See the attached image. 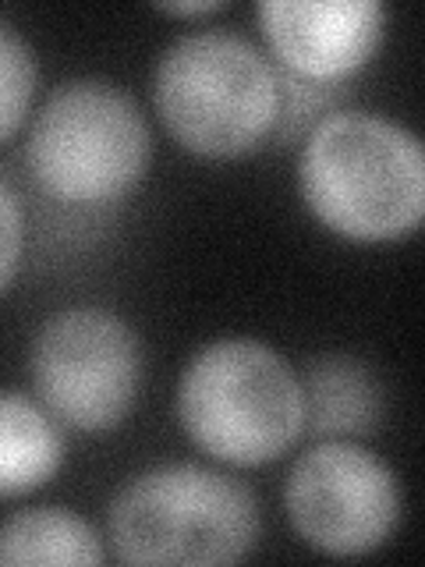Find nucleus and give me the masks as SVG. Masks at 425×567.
Wrapping results in <instances>:
<instances>
[{
  "instance_id": "1",
  "label": "nucleus",
  "mask_w": 425,
  "mask_h": 567,
  "mask_svg": "<svg viewBox=\"0 0 425 567\" xmlns=\"http://www.w3.org/2000/svg\"><path fill=\"white\" fill-rule=\"evenodd\" d=\"M298 188L319 224L351 241H394L425 217V153L404 124L336 111L309 132Z\"/></svg>"
},
{
  "instance_id": "2",
  "label": "nucleus",
  "mask_w": 425,
  "mask_h": 567,
  "mask_svg": "<svg viewBox=\"0 0 425 567\" xmlns=\"http://www.w3.org/2000/svg\"><path fill=\"white\" fill-rule=\"evenodd\" d=\"M153 100L167 132L188 153L230 159L273 138L280 79L252 40L227 29H203L164 50Z\"/></svg>"
},
{
  "instance_id": "3",
  "label": "nucleus",
  "mask_w": 425,
  "mask_h": 567,
  "mask_svg": "<svg viewBox=\"0 0 425 567\" xmlns=\"http://www.w3.org/2000/svg\"><path fill=\"white\" fill-rule=\"evenodd\" d=\"M177 415L209 457L256 468L280 457L305 430L294 369L256 337H224L188 362Z\"/></svg>"
},
{
  "instance_id": "4",
  "label": "nucleus",
  "mask_w": 425,
  "mask_h": 567,
  "mask_svg": "<svg viewBox=\"0 0 425 567\" xmlns=\"http://www.w3.org/2000/svg\"><path fill=\"white\" fill-rule=\"evenodd\" d=\"M106 528L124 564H238L259 539V501L241 478L167 465L114 496Z\"/></svg>"
},
{
  "instance_id": "5",
  "label": "nucleus",
  "mask_w": 425,
  "mask_h": 567,
  "mask_svg": "<svg viewBox=\"0 0 425 567\" xmlns=\"http://www.w3.org/2000/svg\"><path fill=\"white\" fill-rule=\"evenodd\" d=\"M153 138L138 103L106 79L61 82L29 128L25 159L50 199L103 206L149 171Z\"/></svg>"
},
{
  "instance_id": "6",
  "label": "nucleus",
  "mask_w": 425,
  "mask_h": 567,
  "mask_svg": "<svg viewBox=\"0 0 425 567\" xmlns=\"http://www.w3.org/2000/svg\"><path fill=\"white\" fill-rule=\"evenodd\" d=\"M142 341L111 309L75 306L50 316L29 354L32 386L46 412L82 433L128 419L142 390Z\"/></svg>"
},
{
  "instance_id": "7",
  "label": "nucleus",
  "mask_w": 425,
  "mask_h": 567,
  "mask_svg": "<svg viewBox=\"0 0 425 567\" xmlns=\"http://www.w3.org/2000/svg\"><path fill=\"white\" fill-rule=\"evenodd\" d=\"M294 532L330 557L380 549L401 522V483L376 454L326 440L301 454L283 486Z\"/></svg>"
},
{
  "instance_id": "8",
  "label": "nucleus",
  "mask_w": 425,
  "mask_h": 567,
  "mask_svg": "<svg viewBox=\"0 0 425 567\" xmlns=\"http://www.w3.org/2000/svg\"><path fill=\"white\" fill-rule=\"evenodd\" d=\"M256 14L280 71L326 85L365 68L386 29L380 0H262Z\"/></svg>"
},
{
  "instance_id": "9",
  "label": "nucleus",
  "mask_w": 425,
  "mask_h": 567,
  "mask_svg": "<svg viewBox=\"0 0 425 567\" xmlns=\"http://www.w3.org/2000/svg\"><path fill=\"white\" fill-rule=\"evenodd\" d=\"M301 404H305V430L319 440L369 436L383 422V386L372 365L354 354H315L305 365Z\"/></svg>"
},
{
  "instance_id": "10",
  "label": "nucleus",
  "mask_w": 425,
  "mask_h": 567,
  "mask_svg": "<svg viewBox=\"0 0 425 567\" xmlns=\"http://www.w3.org/2000/svg\"><path fill=\"white\" fill-rule=\"evenodd\" d=\"M61 465L64 436L53 415L18 390H0V496L46 486Z\"/></svg>"
},
{
  "instance_id": "11",
  "label": "nucleus",
  "mask_w": 425,
  "mask_h": 567,
  "mask_svg": "<svg viewBox=\"0 0 425 567\" xmlns=\"http://www.w3.org/2000/svg\"><path fill=\"white\" fill-rule=\"evenodd\" d=\"M106 560L103 539L68 507H29L0 525V567L68 564L93 567Z\"/></svg>"
},
{
  "instance_id": "12",
  "label": "nucleus",
  "mask_w": 425,
  "mask_h": 567,
  "mask_svg": "<svg viewBox=\"0 0 425 567\" xmlns=\"http://www.w3.org/2000/svg\"><path fill=\"white\" fill-rule=\"evenodd\" d=\"M35 50L25 35L0 22V142H8L29 117L35 96Z\"/></svg>"
},
{
  "instance_id": "13",
  "label": "nucleus",
  "mask_w": 425,
  "mask_h": 567,
  "mask_svg": "<svg viewBox=\"0 0 425 567\" xmlns=\"http://www.w3.org/2000/svg\"><path fill=\"white\" fill-rule=\"evenodd\" d=\"M277 79H280V117H277V132L273 138L288 142L298 132L309 128V121L315 114L330 111V103H336L341 89L326 85V82H305V79H294L288 71L277 68Z\"/></svg>"
},
{
  "instance_id": "14",
  "label": "nucleus",
  "mask_w": 425,
  "mask_h": 567,
  "mask_svg": "<svg viewBox=\"0 0 425 567\" xmlns=\"http://www.w3.org/2000/svg\"><path fill=\"white\" fill-rule=\"evenodd\" d=\"M25 248V209L14 188L0 177V295L8 291V284L18 274Z\"/></svg>"
},
{
  "instance_id": "15",
  "label": "nucleus",
  "mask_w": 425,
  "mask_h": 567,
  "mask_svg": "<svg viewBox=\"0 0 425 567\" xmlns=\"http://www.w3.org/2000/svg\"><path fill=\"white\" fill-rule=\"evenodd\" d=\"M156 8L164 14H209V11H220L224 4H220V0H188V4H177V0H159Z\"/></svg>"
}]
</instances>
